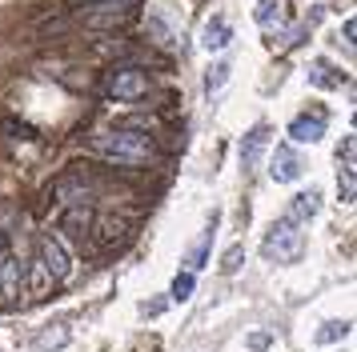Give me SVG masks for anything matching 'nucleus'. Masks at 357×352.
<instances>
[{"instance_id": "nucleus-1", "label": "nucleus", "mask_w": 357, "mask_h": 352, "mask_svg": "<svg viewBox=\"0 0 357 352\" xmlns=\"http://www.w3.org/2000/svg\"><path fill=\"white\" fill-rule=\"evenodd\" d=\"M89 144L97 152H105L109 160H121V164H145V160H153V141L141 136V132H97Z\"/></svg>"}, {"instance_id": "nucleus-2", "label": "nucleus", "mask_w": 357, "mask_h": 352, "mask_svg": "<svg viewBox=\"0 0 357 352\" xmlns=\"http://www.w3.org/2000/svg\"><path fill=\"white\" fill-rule=\"evenodd\" d=\"M301 253H305V232H301L289 216L277 221L273 228L265 232V240H261V256L273 260V264H293V260H301Z\"/></svg>"}, {"instance_id": "nucleus-3", "label": "nucleus", "mask_w": 357, "mask_h": 352, "mask_svg": "<svg viewBox=\"0 0 357 352\" xmlns=\"http://www.w3.org/2000/svg\"><path fill=\"white\" fill-rule=\"evenodd\" d=\"M149 93V77L137 72V68H116L113 80H109V96L113 100H141Z\"/></svg>"}, {"instance_id": "nucleus-4", "label": "nucleus", "mask_w": 357, "mask_h": 352, "mask_svg": "<svg viewBox=\"0 0 357 352\" xmlns=\"http://www.w3.org/2000/svg\"><path fill=\"white\" fill-rule=\"evenodd\" d=\"M40 264L52 280H68V272H73V260H68L65 244L56 237H40Z\"/></svg>"}, {"instance_id": "nucleus-5", "label": "nucleus", "mask_w": 357, "mask_h": 352, "mask_svg": "<svg viewBox=\"0 0 357 352\" xmlns=\"http://www.w3.org/2000/svg\"><path fill=\"white\" fill-rule=\"evenodd\" d=\"M321 136H325V112L321 109L301 112V116L289 125V141H297V144H317Z\"/></svg>"}, {"instance_id": "nucleus-6", "label": "nucleus", "mask_w": 357, "mask_h": 352, "mask_svg": "<svg viewBox=\"0 0 357 352\" xmlns=\"http://www.w3.org/2000/svg\"><path fill=\"white\" fill-rule=\"evenodd\" d=\"M269 136H273V132H269V125H253L249 132H245V141H241V164H245V173L261 164V152L269 148Z\"/></svg>"}, {"instance_id": "nucleus-7", "label": "nucleus", "mask_w": 357, "mask_h": 352, "mask_svg": "<svg viewBox=\"0 0 357 352\" xmlns=\"http://www.w3.org/2000/svg\"><path fill=\"white\" fill-rule=\"evenodd\" d=\"M20 280H24V269H20L17 256H13V248L0 240V292H4V296H17Z\"/></svg>"}, {"instance_id": "nucleus-8", "label": "nucleus", "mask_w": 357, "mask_h": 352, "mask_svg": "<svg viewBox=\"0 0 357 352\" xmlns=\"http://www.w3.org/2000/svg\"><path fill=\"white\" fill-rule=\"evenodd\" d=\"M305 173V164L297 160V152H293L289 144H281L273 152V164H269V176H273L277 184H289V180H297V176Z\"/></svg>"}, {"instance_id": "nucleus-9", "label": "nucleus", "mask_w": 357, "mask_h": 352, "mask_svg": "<svg viewBox=\"0 0 357 352\" xmlns=\"http://www.w3.org/2000/svg\"><path fill=\"white\" fill-rule=\"evenodd\" d=\"M233 45V29H229L225 16H213V20H205V32H201V48L205 52H221V48Z\"/></svg>"}, {"instance_id": "nucleus-10", "label": "nucleus", "mask_w": 357, "mask_h": 352, "mask_svg": "<svg viewBox=\"0 0 357 352\" xmlns=\"http://www.w3.org/2000/svg\"><path fill=\"white\" fill-rule=\"evenodd\" d=\"M321 212V192L317 189H309V192H297L289 200V221L293 224H301V221H313Z\"/></svg>"}, {"instance_id": "nucleus-11", "label": "nucleus", "mask_w": 357, "mask_h": 352, "mask_svg": "<svg viewBox=\"0 0 357 352\" xmlns=\"http://www.w3.org/2000/svg\"><path fill=\"white\" fill-rule=\"evenodd\" d=\"M309 84L313 88H337V84H345V72H337L329 61H313L309 64Z\"/></svg>"}, {"instance_id": "nucleus-12", "label": "nucleus", "mask_w": 357, "mask_h": 352, "mask_svg": "<svg viewBox=\"0 0 357 352\" xmlns=\"http://www.w3.org/2000/svg\"><path fill=\"white\" fill-rule=\"evenodd\" d=\"M285 16H289V0H261L257 4V24L261 29L285 24Z\"/></svg>"}, {"instance_id": "nucleus-13", "label": "nucleus", "mask_w": 357, "mask_h": 352, "mask_svg": "<svg viewBox=\"0 0 357 352\" xmlns=\"http://www.w3.org/2000/svg\"><path fill=\"white\" fill-rule=\"evenodd\" d=\"M349 336V320H329L313 333V344H333V340H345Z\"/></svg>"}, {"instance_id": "nucleus-14", "label": "nucleus", "mask_w": 357, "mask_h": 352, "mask_svg": "<svg viewBox=\"0 0 357 352\" xmlns=\"http://www.w3.org/2000/svg\"><path fill=\"white\" fill-rule=\"evenodd\" d=\"M193 288H197V276H193V272H177V280H173V301L185 304L189 296H193Z\"/></svg>"}, {"instance_id": "nucleus-15", "label": "nucleus", "mask_w": 357, "mask_h": 352, "mask_svg": "<svg viewBox=\"0 0 357 352\" xmlns=\"http://www.w3.org/2000/svg\"><path fill=\"white\" fill-rule=\"evenodd\" d=\"M229 68H233V64H213L209 72H205V93H217V88H221V84H225L229 80Z\"/></svg>"}, {"instance_id": "nucleus-16", "label": "nucleus", "mask_w": 357, "mask_h": 352, "mask_svg": "<svg viewBox=\"0 0 357 352\" xmlns=\"http://www.w3.org/2000/svg\"><path fill=\"white\" fill-rule=\"evenodd\" d=\"M209 240H213V228L201 237V244H197L193 253H189V269L185 272H197V269H205V256H209Z\"/></svg>"}, {"instance_id": "nucleus-17", "label": "nucleus", "mask_w": 357, "mask_h": 352, "mask_svg": "<svg viewBox=\"0 0 357 352\" xmlns=\"http://www.w3.org/2000/svg\"><path fill=\"white\" fill-rule=\"evenodd\" d=\"M68 340V328H56V333H40L36 336V349H56V344H65Z\"/></svg>"}, {"instance_id": "nucleus-18", "label": "nucleus", "mask_w": 357, "mask_h": 352, "mask_svg": "<svg viewBox=\"0 0 357 352\" xmlns=\"http://www.w3.org/2000/svg\"><path fill=\"white\" fill-rule=\"evenodd\" d=\"M241 256H245V248L241 244H233V248L225 253V260H221V272H237L241 269Z\"/></svg>"}, {"instance_id": "nucleus-19", "label": "nucleus", "mask_w": 357, "mask_h": 352, "mask_svg": "<svg viewBox=\"0 0 357 352\" xmlns=\"http://www.w3.org/2000/svg\"><path fill=\"white\" fill-rule=\"evenodd\" d=\"M337 189H341V200H345V205H354V173H349V168L337 173Z\"/></svg>"}, {"instance_id": "nucleus-20", "label": "nucleus", "mask_w": 357, "mask_h": 352, "mask_svg": "<svg viewBox=\"0 0 357 352\" xmlns=\"http://www.w3.org/2000/svg\"><path fill=\"white\" fill-rule=\"evenodd\" d=\"M354 152H357V141L354 136H345V144H341V160H345V168L354 173Z\"/></svg>"}, {"instance_id": "nucleus-21", "label": "nucleus", "mask_w": 357, "mask_h": 352, "mask_svg": "<svg viewBox=\"0 0 357 352\" xmlns=\"http://www.w3.org/2000/svg\"><path fill=\"white\" fill-rule=\"evenodd\" d=\"M249 349H253V352L269 349V333H253V336H249Z\"/></svg>"}, {"instance_id": "nucleus-22", "label": "nucleus", "mask_w": 357, "mask_h": 352, "mask_svg": "<svg viewBox=\"0 0 357 352\" xmlns=\"http://www.w3.org/2000/svg\"><path fill=\"white\" fill-rule=\"evenodd\" d=\"M84 4H109V8H116V4H132V0H84Z\"/></svg>"}]
</instances>
